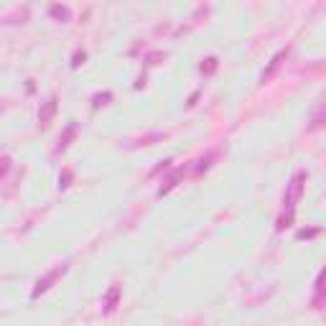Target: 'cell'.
I'll return each instance as SVG.
<instances>
[{"label": "cell", "mask_w": 326, "mask_h": 326, "mask_svg": "<svg viewBox=\"0 0 326 326\" xmlns=\"http://www.w3.org/2000/svg\"><path fill=\"white\" fill-rule=\"evenodd\" d=\"M304 181H306V174H304V171H298V174L293 176L288 192H286V196H283V214H280V220H278V224H276L278 230L290 227L293 216H296V202L301 199V192H304Z\"/></svg>", "instance_id": "1"}, {"label": "cell", "mask_w": 326, "mask_h": 326, "mask_svg": "<svg viewBox=\"0 0 326 326\" xmlns=\"http://www.w3.org/2000/svg\"><path fill=\"white\" fill-rule=\"evenodd\" d=\"M66 268H69L66 262H64V265H56L54 270H48V273H46L44 278H38V280H36V288H34V293H31V298H38L41 293H46V290H48L54 283H56V280H59L64 273H66Z\"/></svg>", "instance_id": "2"}, {"label": "cell", "mask_w": 326, "mask_h": 326, "mask_svg": "<svg viewBox=\"0 0 326 326\" xmlns=\"http://www.w3.org/2000/svg\"><path fill=\"white\" fill-rule=\"evenodd\" d=\"M288 56V48H283V51H278L273 59H270V64H268V69L262 72V76H260V84H265V82H270V76H273L276 72H278V66L283 64V59Z\"/></svg>", "instance_id": "3"}, {"label": "cell", "mask_w": 326, "mask_h": 326, "mask_svg": "<svg viewBox=\"0 0 326 326\" xmlns=\"http://www.w3.org/2000/svg\"><path fill=\"white\" fill-rule=\"evenodd\" d=\"M54 115H56V97H51V100L44 104V110L38 112V122H41V125H48Z\"/></svg>", "instance_id": "4"}, {"label": "cell", "mask_w": 326, "mask_h": 326, "mask_svg": "<svg viewBox=\"0 0 326 326\" xmlns=\"http://www.w3.org/2000/svg\"><path fill=\"white\" fill-rule=\"evenodd\" d=\"M181 176H184V168H176V171H174V174H171V176H168L166 181H163V186L158 188V196H163V194H168L171 188H174V186L178 184V178H181Z\"/></svg>", "instance_id": "5"}, {"label": "cell", "mask_w": 326, "mask_h": 326, "mask_svg": "<svg viewBox=\"0 0 326 326\" xmlns=\"http://www.w3.org/2000/svg\"><path fill=\"white\" fill-rule=\"evenodd\" d=\"M324 296H326V268L321 270V276L316 280V296H314V306L318 308V304L324 301Z\"/></svg>", "instance_id": "6"}, {"label": "cell", "mask_w": 326, "mask_h": 326, "mask_svg": "<svg viewBox=\"0 0 326 326\" xmlns=\"http://www.w3.org/2000/svg\"><path fill=\"white\" fill-rule=\"evenodd\" d=\"M118 301H120V288H118V286H112V288H110V293H107V298H104V314L115 311Z\"/></svg>", "instance_id": "7"}, {"label": "cell", "mask_w": 326, "mask_h": 326, "mask_svg": "<svg viewBox=\"0 0 326 326\" xmlns=\"http://www.w3.org/2000/svg\"><path fill=\"white\" fill-rule=\"evenodd\" d=\"M48 13H51L54 18H59L62 23H66V20H72V10H69L66 6H51V8H48Z\"/></svg>", "instance_id": "8"}, {"label": "cell", "mask_w": 326, "mask_h": 326, "mask_svg": "<svg viewBox=\"0 0 326 326\" xmlns=\"http://www.w3.org/2000/svg\"><path fill=\"white\" fill-rule=\"evenodd\" d=\"M74 135H76V125L72 122L66 130H64V135H62V138H59V146H56V150H64L69 143H72V138H74Z\"/></svg>", "instance_id": "9"}, {"label": "cell", "mask_w": 326, "mask_h": 326, "mask_svg": "<svg viewBox=\"0 0 326 326\" xmlns=\"http://www.w3.org/2000/svg\"><path fill=\"white\" fill-rule=\"evenodd\" d=\"M326 125V104H321L318 110L314 112V118H311V130H316V128H324Z\"/></svg>", "instance_id": "10"}, {"label": "cell", "mask_w": 326, "mask_h": 326, "mask_svg": "<svg viewBox=\"0 0 326 326\" xmlns=\"http://www.w3.org/2000/svg\"><path fill=\"white\" fill-rule=\"evenodd\" d=\"M214 69H216V59H214V56H209V59H206V64H202V72H204V74H212Z\"/></svg>", "instance_id": "11"}, {"label": "cell", "mask_w": 326, "mask_h": 326, "mask_svg": "<svg viewBox=\"0 0 326 326\" xmlns=\"http://www.w3.org/2000/svg\"><path fill=\"white\" fill-rule=\"evenodd\" d=\"M107 100H112V92H104V94H94V107L107 104Z\"/></svg>", "instance_id": "12"}, {"label": "cell", "mask_w": 326, "mask_h": 326, "mask_svg": "<svg viewBox=\"0 0 326 326\" xmlns=\"http://www.w3.org/2000/svg\"><path fill=\"white\" fill-rule=\"evenodd\" d=\"M84 59H87V54H84V51H76V54H74V62H72V66L76 69L79 64H84Z\"/></svg>", "instance_id": "13"}, {"label": "cell", "mask_w": 326, "mask_h": 326, "mask_svg": "<svg viewBox=\"0 0 326 326\" xmlns=\"http://www.w3.org/2000/svg\"><path fill=\"white\" fill-rule=\"evenodd\" d=\"M318 234V230H301L298 232V240H308V237H316Z\"/></svg>", "instance_id": "14"}, {"label": "cell", "mask_w": 326, "mask_h": 326, "mask_svg": "<svg viewBox=\"0 0 326 326\" xmlns=\"http://www.w3.org/2000/svg\"><path fill=\"white\" fill-rule=\"evenodd\" d=\"M209 160H212V156L202 158V160H199V166H196V171H204V168H209Z\"/></svg>", "instance_id": "15"}]
</instances>
